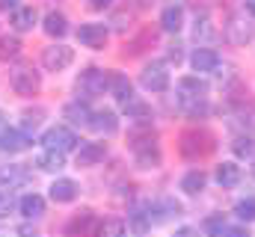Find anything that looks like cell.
Returning a JSON list of instances; mask_svg holds the SVG:
<instances>
[{
	"mask_svg": "<svg viewBox=\"0 0 255 237\" xmlns=\"http://www.w3.org/2000/svg\"><path fill=\"white\" fill-rule=\"evenodd\" d=\"M214 148H217V139H214V133L205 130V127H190V130H184V133L178 136V151H181L184 160H202V157H208Z\"/></svg>",
	"mask_w": 255,
	"mask_h": 237,
	"instance_id": "obj_1",
	"label": "cell"
},
{
	"mask_svg": "<svg viewBox=\"0 0 255 237\" xmlns=\"http://www.w3.org/2000/svg\"><path fill=\"white\" fill-rule=\"evenodd\" d=\"M9 83H12L15 95H24V98L36 95V92L42 89V77H39V71H36L30 62H18V65L12 68V74H9Z\"/></svg>",
	"mask_w": 255,
	"mask_h": 237,
	"instance_id": "obj_2",
	"label": "cell"
},
{
	"mask_svg": "<svg viewBox=\"0 0 255 237\" xmlns=\"http://www.w3.org/2000/svg\"><path fill=\"white\" fill-rule=\"evenodd\" d=\"M107 80H110V71H104V68H86L77 77V92L83 98H98V95L107 92Z\"/></svg>",
	"mask_w": 255,
	"mask_h": 237,
	"instance_id": "obj_3",
	"label": "cell"
},
{
	"mask_svg": "<svg viewBox=\"0 0 255 237\" xmlns=\"http://www.w3.org/2000/svg\"><path fill=\"white\" fill-rule=\"evenodd\" d=\"M139 86L145 89V92H166L169 89V71H166V65L163 62H151V65H145L142 71H139Z\"/></svg>",
	"mask_w": 255,
	"mask_h": 237,
	"instance_id": "obj_4",
	"label": "cell"
},
{
	"mask_svg": "<svg viewBox=\"0 0 255 237\" xmlns=\"http://www.w3.org/2000/svg\"><path fill=\"white\" fill-rule=\"evenodd\" d=\"M74 62V51L68 48V45H48L45 51H42V65L48 68V71H65L68 65Z\"/></svg>",
	"mask_w": 255,
	"mask_h": 237,
	"instance_id": "obj_5",
	"label": "cell"
},
{
	"mask_svg": "<svg viewBox=\"0 0 255 237\" xmlns=\"http://www.w3.org/2000/svg\"><path fill=\"white\" fill-rule=\"evenodd\" d=\"M42 145L45 148H51V151H71L74 145H77V136H74V130H68L63 124H57V127H51V130H45V136H42Z\"/></svg>",
	"mask_w": 255,
	"mask_h": 237,
	"instance_id": "obj_6",
	"label": "cell"
},
{
	"mask_svg": "<svg viewBox=\"0 0 255 237\" xmlns=\"http://www.w3.org/2000/svg\"><path fill=\"white\" fill-rule=\"evenodd\" d=\"M107 36H110L107 24H80V30H77V42L83 48H92V51L104 48L107 45Z\"/></svg>",
	"mask_w": 255,
	"mask_h": 237,
	"instance_id": "obj_7",
	"label": "cell"
},
{
	"mask_svg": "<svg viewBox=\"0 0 255 237\" xmlns=\"http://www.w3.org/2000/svg\"><path fill=\"white\" fill-rule=\"evenodd\" d=\"M253 36H255V27L247 18H241V15H232V18H229V24H226V39H229L232 45H247V42H253Z\"/></svg>",
	"mask_w": 255,
	"mask_h": 237,
	"instance_id": "obj_8",
	"label": "cell"
},
{
	"mask_svg": "<svg viewBox=\"0 0 255 237\" xmlns=\"http://www.w3.org/2000/svg\"><path fill=\"white\" fill-rule=\"evenodd\" d=\"M30 136H27V130H18V127H3L0 130V151H6V154H15V151H24V148H30Z\"/></svg>",
	"mask_w": 255,
	"mask_h": 237,
	"instance_id": "obj_9",
	"label": "cell"
},
{
	"mask_svg": "<svg viewBox=\"0 0 255 237\" xmlns=\"http://www.w3.org/2000/svg\"><path fill=\"white\" fill-rule=\"evenodd\" d=\"M133 163L139 169H157L163 163V154L157 148V142H145V145H136L133 148Z\"/></svg>",
	"mask_w": 255,
	"mask_h": 237,
	"instance_id": "obj_10",
	"label": "cell"
},
{
	"mask_svg": "<svg viewBox=\"0 0 255 237\" xmlns=\"http://www.w3.org/2000/svg\"><path fill=\"white\" fill-rule=\"evenodd\" d=\"M122 110H125V116L133 121V124H139V127H148L151 124V107L145 104V101H139V98H128L122 101Z\"/></svg>",
	"mask_w": 255,
	"mask_h": 237,
	"instance_id": "obj_11",
	"label": "cell"
},
{
	"mask_svg": "<svg viewBox=\"0 0 255 237\" xmlns=\"http://www.w3.org/2000/svg\"><path fill=\"white\" fill-rule=\"evenodd\" d=\"M86 127H92L95 133H104V136H110V133H116L119 130V118L113 110H98V113H92L89 116V124Z\"/></svg>",
	"mask_w": 255,
	"mask_h": 237,
	"instance_id": "obj_12",
	"label": "cell"
},
{
	"mask_svg": "<svg viewBox=\"0 0 255 237\" xmlns=\"http://www.w3.org/2000/svg\"><path fill=\"white\" fill-rule=\"evenodd\" d=\"M107 157V145L104 142H83L77 151V166H98Z\"/></svg>",
	"mask_w": 255,
	"mask_h": 237,
	"instance_id": "obj_13",
	"label": "cell"
},
{
	"mask_svg": "<svg viewBox=\"0 0 255 237\" xmlns=\"http://www.w3.org/2000/svg\"><path fill=\"white\" fill-rule=\"evenodd\" d=\"M178 98H208V83L199 74H187L178 80Z\"/></svg>",
	"mask_w": 255,
	"mask_h": 237,
	"instance_id": "obj_14",
	"label": "cell"
},
{
	"mask_svg": "<svg viewBox=\"0 0 255 237\" xmlns=\"http://www.w3.org/2000/svg\"><path fill=\"white\" fill-rule=\"evenodd\" d=\"M190 65H193V71H199V74L217 71V68H220V54L211 51V48H199V51L190 57Z\"/></svg>",
	"mask_w": 255,
	"mask_h": 237,
	"instance_id": "obj_15",
	"label": "cell"
},
{
	"mask_svg": "<svg viewBox=\"0 0 255 237\" xmlns=\"http://www.w3.org/2000/svg\"><path fill=\"white\" fill-rule=\"evenodd\" d=\"M77 184L71 181V178H57L54 184H51V199L57 202V205H65V202H74L77 199Z\"/></svg>",
	"mask_w": 255,
	"mask_h": 237,
	"instance_id": "obj_16",
	"label": "cell"
},
{
	"mask_svg": "<svg viewBox=\"0 0 255 237\" xmlns=\"http://www.w3.org/2000/svg\"><path fill=\"white\" fill-rule=\"evenodd\" d=\"M36 21H39V15H36V9H33V6H15V9H12V27H15L18 33L33 30V27H36Z\"/></svg>",
	"mask_w": 255,
	"mask_h": 237,
	"instance_id": "obj_17",
	"label": "cell"
},
{
	"mask_svg": "<svg viewBox=\"0 0 255 237\" xmlns=\"http://www.w3.org/2000/svg\"><path fill=\"white\" fill-rule=\"evenodd\" d=\"M184 27V9L181 6H166L160 12V30L163 33H178Z\"/></svg>",
	"mask_w": 255,
	"mask_h": 237,
	"instance_id": "obj_18",
	"label": "cell"
},
{
	"mask_svg": "<svg viewBox=\"0 0 255 237\" xmlns=\"http://www.w3.org/2000/svg\"><path fill=\"white\" fill-rule=\"evenodd\" d=\"M18 211H21V217L36 220V217H42V214H45V199H42L39 193H27V196H21Z\"/></svg>",
	"mask_w": 255,
	"mask_h": 237,
	"instance_id": "obj_19",
	"label": "cell"
},
{
	"mask_svg": "<svg viewBox=\"0 0 255 237\" xmlns=\"http://www.w3.org/2000/svg\"><path fill=\"white\" fill-rule=\"evenodd\" d=\"M148 208H151V214H157V217H154V223H163V220H172V217H178V214H181V205H178L175 199H169V196H166V199H160V202H154V205L148 202Z\"/></svg>",
	"mask_w": 255,
	"mask_h": 237,
	"instance_id": "obj_20",
	"label": "cell"
},
{
	"mask_svg": "<svg viewBox=\"0 0 255 237\" xmlns=\"http://www.w3.org/2000/svg\"><path fill=\"white\" fill-rule=\"evenodd\" d=\"M107 92H110L116 101H128V98L133 95V86H130V80H128L125 74H110V80H107Z\"/></svg>",
	"mask_w": 255,
	"mask_h": 237,
	"instance_id": "obj_21",
	"label": "cell"
},
{
	"mask_svg": "<svg viewBox=\"0 0 255 237\" xmlns=\"http://www.w3.org/2000/svg\"><path fill=\"white\" fill-rule=\"evenodd\" d=\"M128 220H130V229H133V232H148V229L154 226L151 208H148V205H136V208L128 214Z\"/></svg>",
	"mask_w": 255,
	"mask_h": 237,
	"instance_id": "obj_22",
	"label": "cell"
},
{
	"mask_svg": "<svg viewBox=\"0 0 255 237\" xmlns=\"http://www.w3.org/2000/svg\"><path fill=\"white\" fill-rule=\"evenodd\" d=\"M36 166H39V169H45V172H63V169H65L63 151H51V148H45V151L36 157Z\"/></svg>",
	"mask_w": 255,
	"mask_h": 237,
	"instance_id": "obj_23",
	"label": "cell"
},
{
	"mask_svg": "<svg viewBox=\"0 0 255 237\" xmlns=\"http://www.w3.org/2000/svg\"><path fill=\"white\" fill-rule=\"evenodd\" d=\"M205 184H208V175H205L202 169H190L187 175L181 178V184H178V187H181L187 196H199V193L205 190Z\"/></svg>",
	"mask_w": 255,
	"mask_h": 237,
	"instance_id": "obj_24",
	"label": "cell"
},
{
	"mask_svg": "<svg viewBox=\"0 0 255 237\" xmlns=\"http://www.w3.org/2000/svg\"><path fill=\"white\" fill-rule=\"evenodd\" d=\"M45 33L54 36V39H63L65 33H68V21H65L63 12H48L45 15Z\"/></svg>",
	"mask_w": 255,
	"mask_h": 237,
	"instance_id": "obj_25",
	"label": "cell"
},
{
	"mask_svg": "<svg viewBox=\"0 0 255 237\" xmlns=\"http://www.w3.org/2000/svg\"><path fill=\"white\" fill-rule=\"evenodd\" d=\"M217 184L220 187H238L241 184V166L238 163H220L217 166Z\"/></svg>",
	"mask_w": 255,
	"mask_h": 237,
	"instance_id": "obj_26",
	"label": "cell"
},
{
	"mask_svg": "<svg viewBox=\"0 0 255 237\" xmlns=\"http://www.w3.org/2000/svg\"><path fill=\"white\" fill-rule=\"evenodd\" d=\"M63 116L71 121V124H77V127H86L89 124V116H92V110L86 107V104H68L63 110Z\"/></svg>",
	"mask_w": 255,
	"mask_h": 237,
	"instance_id": "obj_27",
	"label": "cell"
},
{
	"mask_svg": "<svg viewBox=\"0 0 255 237\" xmlns=\"http://www.w3.org/2000/svg\"><path fill=\"white\" fill-rule=\"evenodd\" d=\"M92 229H95V217H92L89 211L77 214V217L65 226V232H68V235H86V232H92Z\"/></svg>",
	"mask_w": 255,
	"mask_h": 237,
	"instance_id": "obj_28",
	"label": "cell"
},
{
	"mask_svg": "<svg viewBox=\"0 0 255 237\" xmlns=\"http://www.w3.org/2000/svg\"><path fill=\"white\" fill-rule=\"evenodd\" d=\"M193 39H196V42H211V39H214V24H211V18H208L205 12H202V15H196Z\"/></svg>",
	"mask_w": 255,
	"mask_h": 237,
	"instance_id": "obj_29",
	"label": "cell"
},
{
	"mask_svg": "<svg viewBox=\"0 0 255 237\" xmlns=\"http://www.w3.org/2000/svg\"><path fill=\"white\" fill-rule=\"evenodd\" d=\"M232 151L238 154V157H255V133H241L235 142H232Z\"/></svg>",
	"mask_w": 255,
	"mask_h": 237,
	"instance_id": "obj_30",
	"label": "cell"
},
{
	"mask_svg": "<svg viewBox=\"0 0 255 237\" xmlns=\"http://www.w3.org/2000/svg\"><path fill=\"white\" fill-rule=\"evenodd\" d=\"M30 178V172L24 169V166H9V169H0V184H6L9 190L12 187H18V184H24Z\"/></svg>",
	"mask_w": 255,
	"mask_h": 237,
	"instance_id": "obj_31",
	"label": "cell"
},
{
	"mask_svg": "<svg viewBox=\"0 0 255 237\" xmlns=\"http://www.w3.org/2000/svg\"><path fill=\"white\" fill-rule=\"evenodd\" d=\"M235 217L241 223H255V196H247L235 205Z\"/></svg>",
	"mask_w": 255,
	"mask_h": 237,
	"instance_id": "obj_32",
	"label": "cell"
},
{
	"mask_svg": "<svg viewBox=\"0 0 255 237\" xmlns=\"http://www.w3.org/2000/svg\"><path fill=\"white\" fill-rule=\"evenodd\" d=\"M18 54H21V42L15 36H0V59L6 62V59H15Z\"/></svg>",
	"mask_w": 255,
	"mask_h": 237,
	"instance_id": "obj_33",
	"label": "cell"
},
{
	"mask_svg": "<svg viewBox=\"0 0 255 237\" xmlns=\"http://www.w3.org/2000/svg\"><path fill=\"white\" fill-rule=\"evenodd\" d=\"M151 42H154V33H151V30H145V33H139V36H136V39H133V42L128 45V48H125V54L136 57V54H139V51H142L145 45H151Z\"/></svg>",
	"mask_w": 255,
	"mask_h": 237,
	"instance_id": "obj_34",
	"label": "cell"
},
{
	"mask_svg": "<svg viewBox=\"0 0 255 237\" xmlns=\"http://www.w3.org/2000/svg\"><path fill=\"white\" fill-rule=\"evenodd\" d=\"M202 229H205L208 235H226V220H223V217H208V220L202 223Z\"/></svg>",
	"mask_w": 255,
	"mask_h": 237,
	"instance_id": "obj_35",
	"label": "cell"
},
{
	"mask_svg": "<svg viewBox=\"0 0 255 237\" xmlns=\"http://www.w3.org/2000/svg\"><path fill=\"white\" fill-rule=\"evenodd\" d=\"M101 235H122L128 229V223H122V220H107V223H101V226H95Z\"/></svg>",
	"mask_w": 255,
	"mask_h": 237,
	"instance_id": "obj_36",
	"label": "cell"
},
{
	"mask_svg": "<svg viewBox=\"0 0 255 237\" xmlns=\"http://www.w3.org/2000/svg\"><path fill=\"white\" fill-rule=\"evenodd\" d=\"M42 116H45V110H27L24 113V127H39Z\"/></svg>",
	"mask_w": 255,
	"mask_h": 237,
	"instance_id": "obj_37",
	"label": "cell"
},
{
	"mask_svg": "<svg viewBox=\"0 0 255 237\" xmlns=\"http://www.w3.org/2000/svg\"><path fill=\"white\" fill-rule=\"evenodd\" d=\"M166 59L178 65V62L184 59V51H181V45H169V51H166Z\"/></svg>",
	"mask_w": 255,
	"mask_h": 237,
	"instance_id": "obj_38",
	"label": "cell"
},
{
	"mask_svg": "<svg viewBox=\"0 0 255 237\" xmlns=\"http://www.w3.org/2000/svg\"><path fill=\"white\" fill-rule=\"evenodd\" d=\"M244 127L250 130V133H255V107H250V110H244Z\"/></svg>",
	"mask_w": 255,
	"mask_h": 237,
	"instance_id": "obj_39",
	"label": "cell"
},
{
	"mask_svg": "<svg viewBox=\"0 0 255 237\" xmlns=\"http://www.w3.org/2000/svg\"><path fill=\"white\" fill-rule=\"evenodd\" d=\"M110 3H113V0H89V6H92V9H107Z\"/></svg>",
	"mask_w": 255,
	"mask_h": 237,
	"instance_id": "obj_40",
	"label": "cell"
},
{
	"mask_svg": "<svg viewBox=\"0 0 255 237\" xmlns=\"http://www.w3.org/2000/svg\"><path fill=\"white\" fill-rule=\"evenodd\" d=\"M15 6H18V0H0V9H6V12L15 9Z\"/></svg>",
	"mask_w": 255,
	"mask_h": 237,
	"instance_id": "obj_41",
	"label": "cell"
},
{
	"mask_svg": "<svg viewBox=\"0 0 255 237\" xmlns=\"http://www.w3.org/2000/svg\"><path fill=\"white\" fill-rule=\"evenodd\" d=\"M244 6H247V12L255 18V0H244Z\"/></svg>",
	"mask_w": 255,
	"mask_h": 237,
	"instance_id": "obj_42",
	"label": "cell"
},
{
	"mask_svg": "<svg viewBox=\"0 0 255 237\" xmlns=\"http://www.w3.org/2000/svg\"><path fill=\"white\" fill-rule=\"evenodd\" d=\"M253 178H255V166H253Z\"/></svg>",
	"mask_w": 255,
	"mask_h": 237,
	"instance_id": "obj_43",
	"label": "cell"
}]
</instances>
